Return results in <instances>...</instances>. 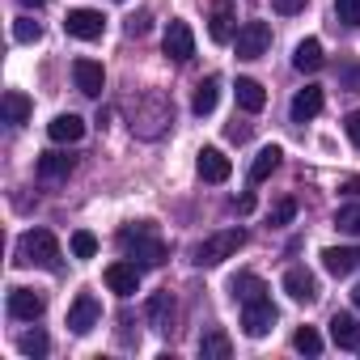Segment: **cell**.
<instances>
[{
    "instance_id": "1",
    "label": "cell",
    "mask_w": 360,
    "mask_h": 360,
    "mask_svg": "<svg viewBox=\"0 0 360 360\" xmlns=\"http://www.w3.org/2000/svg\"><path fill=\"white\" fill-rule=\"evenodd\" d=\"M119 246H123V255H127V259H131L136 267H161V263H165V255H169L153 221L127 225V229L119 233Z\"/></svg>"
},
{
    "instance_id": "2",
    "label": "cell",
    "mask_w": 360,
    "mask_h": 360,
    "mask_svg": "<svg viewBox=\"0 0 360 360\" xmlns=\"http://www.w3.org/2000/svg\"><path fill=\"white\" fill-rule=\"evenodd\" d=\"M60 242H56V233H47V229H26L22 238H18V263H26V267H43V271H60Z\"/></svg>"
},
{
    "instance_id": "3",
    "label": "cell",
    "mask_w": 360,
    "mask_h": 360,
    "mask_svg": "<svg viewBox=\"0 0 360 360\" xmlns=\"http://www.w3.org/2000/svg\"><path fill=\"white\" fill-rule=\"evenodd\" d=\"M169 119H174V106H169V98H161V94H144V98L131 106V131L144 136V140H157V136L169 127Z\"/></svg>"
},
{
    "instance_id": "4",
    "label": "cell",
    "mask_w": 360,
    "mask_h": 360,
    "mask_svg": "<svg viewBox=\"0 0 360 360\" xmlns=\"http://www.w3.org/2000/svg\"><path fill=\"white\" fill-rule=\"evenodd\" d=\"M242 246H246V229H221V233H212V238H204V242L195 246V263H200V267H221V263L233 259Z\"/></svg>"
},
{
    "instance_id": "5",
    "label": "cell",
    "mask_w": 360,
    "mask_h": 360,
    "mask_svg": "<svg viewBox=\"0 0 360 360\" xmlns=\"http://www.w3.org/2000/svg\"><path fill=\"white\" fill-rule=\"evenodd\" d=\"M233 47H238V60H259L271 47V26L267 22H242L233 34Z\"/></svg>"
},
{
    "instance_id": "6",
    "label": "cell",
    "mask_w": 360,
    "mask_h": 360,
    "mask_svg": "<svg viewBox=\"0 0 360 360\" xmlns=\"http://www.w3.org/2000/svg\"><path fill=\"white\" fill-rule=\"evenodd\" d=\"M271 326H276V305H271V297H255V301L242 305V330H246L250 339L271 335Z\"/></svg>"
},
{
    "instance_id": "7",
    "label": "cell",
    "mask_w": 360,
    "mask_h": 360,
    "mask_svg": "<svg viewBox=\"0 0 360 360\" xmlns=\"http://www.w3.org/2000/svg\"><path fill=\"white\" fill-rule=\"evenodd\" d=\"M161 47H165V56H169L174 64H187V60L195 56V34H191V26L174 18V22L165 26V39H161Z\"/></svg>"
},
{
    "instance_id": "8",
    "label": "cell",
    "mask_w": 360,
    "mask_h": 360,
    "mask_svg": "<svg viewBox=\"0 0 360 360\" xmlns=\"http://www.w3.org/2000/svg\"><path fill=\"white\" fill-rule=\"evenodd\" d=\"M238 34V9H233V0H217V5L208 9V39L212 43H233Z\"/></svg>"
},
{
    "instance_id": "9",
    "label": "cell",
    "mask_w": 360,
    "mask_h": 360,
    "mask_svg": "<svg viewBox=\"0 0 360 360\" xmlns=\"http://www.w3.org/2000/svg\"><path fill=\"white\" fill-rule=\"evenodd\" d=\"M98 322H102V301H98L94 292H81V297L72 301V309H68V330H72V335H89Z\"/></svg>"
},
{
    "instance_id": "10",
    "label": "cell",
    "mask_w": 360,
    "mask_h": 360,
    "mask_svg": "<svg viewBox=\"0 0 360 360\" xmlns=\"http://www.w3.org/2000/svg\"><path fill=\"white\" fill-rule=\"evenodd\" d=\"M102 13L98 9H68V18H64V30L72 34V39H81V43H94V39H102Z\"/></svg>"
},
{
    "instance_id": "11",
    "label": "cell",
    "mask_w": 360,
    "mask_h": 360,
    "mask_svg": "<svg viewBox=\"0 0 360 360\" xmlns=\"http://www.w3.org/2000/svg\"><path fill=\"white\" fill-rule=\"evenodd\" d=\"M284 292H288L297 305H314V301H318V280H314V271L288 267V271H284Z\"/></svg>"
},
{
    "instance_id": "12",
    "label": "cell",
    "mask_w": 360,
    "mask_h": 360,
    "mask_svg": "<svg viewBox=\"0 0 360 360\" xmlns=\"http://www.w3.org/2000/svg\"><path fill=\"white\" fill-rule=\"evenodd\" d=\"M72 81H77V89L85 98H102V89H106V72H102L98 60H77L72 64Z\"/></svg>"
},
{
    "instance_id": "13",
    "label": "cell",
    "mask_w": 360,
    "mask_h": 360,
    "mask_svg": "<svg viewBox=\"0 0 360 360\" xmlns=\"http://www.w3.org/2000/svg\"><path fill=\"white\" fill-rule=\"evenodd\" d=\"M43 309H47L43 292H34V288H9V314H13V318H22V322H34Z\"/></svg>"
},
{
    "instance_id": "14",
    "label": "cell",
    "mask_w": 360,
    "mask_h": 360,
    "mask_svg": "<svg viewBox=\"0 0 360 360\" xmlns=\"http://www.w3.org/2000/svg\"><path fill=\"white\" fill-rule=\"evenodd\" d=\"M322 267H326L335 280L360 271V246H330V250H322Z\"/></svg>"
},
{
    "instance_id": "15",
    "label": "cell",
    "mask_w": 360,
    "mask_h": 360,
    "mask_svg": "<svg viewBox=\"0 0 360 360\" xmlns=\"http://www.w3.org/2000/svg\"><path fill=\"white\" fill-rule=\"evenodd\" d=\"M200 178L204 183H225V178L233 174V161L221 153V148H200V161H195Z\"/></svg>"
},
{
    "instance_id": "16",
    "label": "cell",
    "mask_w": 360,
    "mask_h": 360,
    "mask_svg": "<svg viewBox=\"0 0 360 360\" xmlns=\"http://www.w3.org/2000/svg\"><path fill=\"white\" fill-rule=\"evenodd\" d=\"M106 288H110L115 297H131V292L140 288V267H136V263H110V267H106Z\"/></svg>"
},
{
    "instance_id": "17",
    "label": "cell",
    "mask_w": 360,
    "mask_h": 360,
    "mask_svg": "<svg viewBox=\"0 0 360 360\" xmlns=\"http://www.w3.org/2000/svg\"><path fill=\"white\" fill-rule=\"evenodd\" d=\"M330 339H335V347H343V352H360V318L335 314V318H330Z\"/></svg>"
},
{
    "instance_id": "18",
    "label": "cell",
    "mask_w": 360,
    "mask_h": 360,
    "mask_svg": "<svg viewBox=\"0 0 360 360\" xmlns=\"http://www.w3.org/2000/svg\"><path fill=\"white\" fill-rule=\"evenodd\" d=\"M47 136H51L56 144H77V140L85 136V119H81V115H56V119L47 123Z\"/></svg>"
},
{
    "instance_id": "19",
    "label": "cell",
    "mask_w": 360,
    "mask_h": 360,
    "mask_svg": "<svg viewBox=\"0 0 360 360\" xmlns=\"http://www.w3.org/2000/svg\"><path fill=\"white\" fill-rule=\"evenodd\" d=\"M144 318H148L153 330H169V322H174V292H153L148 305H144Z\"/></svg>"
},
{
    "instance_id": "20",
    "label": "cell",
    "mask_w": 360,
    "mask_h": 360,
    "mask_svg": "<svg viewBox=\"0 0 360 360\" xmlns=\"http://www.w3.org/2000/svg\"><path fill=\"white\" fill-rule=\"evenodd\" d=\"M233 98H238V106H242L246 115H259V110L267 106V89H263L259 81H250V77H242V81L233 85Z\"/></svg>"
},
{
    "instance_id": "21",
    "label": "cell",
    "mask_w": 360,
    "mask_h": 360,
    "mask_svg": "<svg viewBox=\"0 0 360 360\" xmlns=\"http://www.w3.org/2000/svg\"><path fill=\"white\" fill-rule=\"evenodd\" d=\"M322 64H326V56H322V43H318V39L297 43V51H292V68H297V72H318Z\"/></svg>"
},
{
    "instance_id": "22",
    "label": "cell",
    "mask_w": 360,
    "mask_h": 360,
    "mask_svg": "<svg viewBox=\"0 0 360 360\" xmlns=\"http://www.w3.org/2000/svg\"><path fill=\"white\" fill-rule=\"evenodd\" d=\"M217 102H221V77H204V81L195 85L191 110H195V115H212V110H217Z\"/></svg>"
},
{
    "instance_id": "23",
    "label": "cell",
    "mask_w": 360,
    "mask_h": 360,
    "mask_svg": "<svg viewBox=\"0 0 360 360\" xmlns=\"http://www.w3.org/2000/svg\"><path fill=\"white\" fill-rule=\"evenodd\" d=\"M322 89L318 85H305V89H297V98H292V119L297 123H305V119H314L318 110H322Z\"/></svg>"
},
{
    "instance_id": "24",
    "label": "cell",
    "mask_w": 360,
    "mask_h": 360,
    "mask_svg": "<svg viewBox=\"0 0 360 360\" xmlns=\"http://www.w3.org/2000/svg\"><path fill=\"white\" fill-rule=\"evenodd\" d=\"M68 174H72V157L68 153H43L39 157V178H47V183H64Z\"/></svg>"
},
{
    "instance_id": "25",
    "label": "cell",
    "mask_w": 360,
    "mask_h": 360,
    "mask_svg": "<svg viewBox=\"0 0 360 360\" xmlns=\"http://www.w3.org/2000/svg\"><path fill=\"white\" fill-rule=\"evenodd\" d=\"M229 292H233V301H238V305H246V301H255V297H267V284H263L255 271H242V276H233Z\"/></svg>"
},
{
    "instance_id": "26",
    "label": "cell",
    "mask_w": 360,
    "mask_h": 360,
    "mask_svg": "<svg viewBox=\"0 0 360 360\" xmlns=\"http://www.w3.org/2000/svg\"><path fill=\"white\" fill-rule=\"evenodd\" d=\"M200 356H204V360H229V356H233L229 335H225V330H208V335L200 339Z\"/></svg>"
},
{
    "instance_id": "27",
    "label": "cell",
    "mask_w": 360,
    "mask_h": 360,
    "mask_svg": "<svg viewBox=\"0 0 360 360\" xmlns=\"http://www.w3.org/2000/svg\"><path fill=\"white\" fill-rule=\"evenodd\" d=\"M280 148L276 144H267V148H259V157L250 161V183H263V178H271L276 174V165H280Z\"/></svg>"
},
{
    "instance_id": "28",
    "label": "cell",
    "mask_w": 360,
    "mask_h": 360,
    "mask_svg": "<svg viewBox=\"0 0 360 360\" xmlns=\"http://www.w3.org/2000/svg\"><path fill=\"white\" fill-rule=\"evenodd\" d=\"M30 110H34V106H30V98H26V94H18V89H9V94H5V119H9L13 127H22V123L30 119Z\"/></svg>"
},
{
    "instance_id": "29",
    "label": "cell",
    "mask_w": 360,
    "mask_h": 360,
    "mask_svg": "<svg viewBox=\"0 0 360 360\" xmlns=\"http://www.w3.org/2000/svg\"><path fill=\"white\" fill-rule=\"evenodd\" d=\"M18 347H22V356H34V360H39V356L51 352V339H47L43 330H26V335L18 339Z\"/></svg>"
},
{
    "instance_id": "30",
    "label": "cell",
    "mask_w": 360,
    "mask_h": 360,
    "mask_svg": "<svg viewBox=\"0 0 360 360\" xmlns=\"http://www.w3.org/2000/svg\"><path fill=\"white\" fill-rule=\"evenodd\" d=\"M292 347L305 352V356H318V352H322V335H318L314 326H301V330L292 335Z\"/></svg>"
},
{
    "instance_id": "31",
    "label": "cell",
    "mask_w": 360,
    "mask_h": 360,
    "mask_svg": "<svg viewBox=\"0 0 360 360\" xmlns=\"http://www.w3.org/2000/svg\"><path fill=\"white\" fill-rule=\"evenodd\" d=\"M335 229L339 233H360V204H343L335 212Z\"/></svg>"
},
{
    "instance_id": "32",
    "label": "cell",
    "mask_w": 360,
    "mask_h": 360,
    "mask_svg": "<svg viewBox=\"0 0 360 360\" xmlns=\"http://www.w3.org/2000/svg\"><path fill=\"white\" fill-rule=\"evenodd\" d=\"M68 246H72V255H77V259H94V255H98V238H94L89 229H77Z\"/></svg>"
},
{
    "instance_id": "33",
    "label": "cell",
    "mask_w": 360,
    "mask_h": 360,
    "mask_svg": "<svg viewBox=\"0 0 360 360\" xmlns=\"http://www.w3.org/2000/svg\"><path fill=\"white\" fill-rule=\"evenodd\" d=\"M13 39H18V43H39V39H43V26L30 22V18H22V22H13Z\"/></svg>"
},
{
    "instance_id": "34",
    "label": "cell",
    "mask_w": 360,
    "mask_h": 360,
    "mask_svg": "<svg viewBox=\"0 0 360 360\" xmlns=\"http://www.w3.org/2000/svg\"><path fill=\"white\" fill-rule=\"evenodd\" d=\"M292 217H297V200H280V204L271 208V217H267V225H271V229H280V225H288Z\"/></svg>"
},
{
    "instance_id": "35",
    "label": "cell",
    "mask_w": 360,
    "mask_h": 360,
    "mask_svg": "<svg viewBox=\"0 0 360 360\" xmlns=\"http://www.w3.org/2000/svg\"><path fill=\"white\" fill-rule=\"evenodd\" d=\"M335 18L343 26H360V0H335Z\"/></svg>"
},
{
    "instance_id": "36",
    "label": "cell",
    "mask_w": 360,
    "mask_h": 360,
    "mask_svg": "<svg viewBox=\"0 0 360 360\" xmlns=\"http://www.w3.org/2000/svg\"><path fill=\"white\" fill-rule=\"evenodd\" d=\"M305 5H309V0H271V9H276V13H284V18H292V13H301Z\"/></svg>"
},
{
    "instance_id": "37",
    "label": "cell",
    "mask_w": 360,
    "mask_h": 360,
    "mask_svg": "<svg viewBox=\"0 0 360 360\" xmlns=\"http://www.w3.org/2000/svg\"><path fill=\"white\" fill-rule=\"evenodd\" d=\"M127 34H131V39H144V34H148V13L127 18Z\"/></svg>"
},
{
    "instance_id": "38",
    "label": "cell",
    "mask_w": 360,
    "mask_h": 360,
    "mask_svg": "<svg viewBox=\"0 0 360 360\" xmlns=\"http://www.w3.org/2000/svg\"><path fill=\"white\" fill-rule=\"evenodd\" d=\"M343 131H347V140L360 148V110H352V115L343 119Z\"/></svg>"
},
{
    "instance_id": "39",
    "label": "cell",
    "mask_w": 360,
    "mask_h": 360,
    "mask_svg": "<svg viewBox=\"0 0 360 360\" xmlns=\"http://www.w3.org/2000/svg\"><path fill=\"white\" fill-rule=\"evenodd\" d=\"M343 191H352V195H360V178H347V187Z\"/></svg>"
},
{
    "instance_id": "40",
    "label": "cell",
    "mask_w": 360,
    "mask_h": 360,
    "mask_svg": "<svg viewBox=\"0 0 360 360\" xmlns=\"http://www.w3.org/2000/svg\"><path fill=\"white\" fill-rule=\"evenodd\" d=\"M26 9H47V0H22Z\"/></svg>"
},
{
    "instance_id": "41",
    "label": "cell",
    "mask_w": 360,
    "mask_h": 360,
    "mask_svg": "<svg viewBox=\"0 0 360 360\" xmlns=\"http://www.w3.org/2000/svg\"><path fill=\"white\" fill-rule=\"evenodd\" d=\"M352 301H356V309H360V284H356V288H352Z\"/></svg>"
},
{
    "instance_id": "42",
    "label": "cell",
    "mask_w": 360,
    "mask_h": 360,
    "mask_svg": "<svg viewBox=\"0 0 360 360\" xmlns=\"http://www.w3.org/2000/svg\"><path fill=\"white\" fill-rule=\"evenodd\" d=\"M119 5H123V0H119Z\"/></svg>"
}]
</instances>
